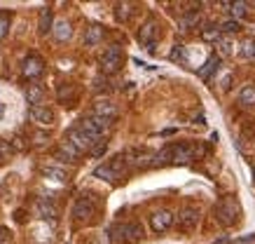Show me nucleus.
<instances>
[{"label": "nucleus", "instance_id": "9b49d317", "mask_svg": "<svg viewBox=\"0 0 255 244\" xmlns=\"http://www.w3.org/2000/svg\"><path fill=\"white\" fill-rule=\"evenodd\" d=\"M94 212H96V207H94L92 197H80L78 202H75V207H73L75 221H89L94 216Z\"/></svg>", "mask_w": 255, "mask_h": 244}, {"label": "nucleus", "instance_id": "f3484780", "mask_svg": "<svg viewBox=\"0 0 255 244\" xmlns=\"http://www.w3.org/2000/svg\"><path fill=\"white\" fill-rule=\"evenodd\" d=\"M103 35H106L103 26L92 24V26H89V28L85 31V45H87V47H96L101 40H103Z\"/></svg>", "mask_w": 255, "mask_h": 244}, {"label": "nucleus", "instance_id": "dca6fc26", "mask_svg": "<svg viewBox=\"0 0 255 244\" xmlns=\"http://www.w3.org/2000/svg\"><path fill=\"white\" fill-rule=\"evenodd\" d=\"M218 68H220V56H209L206 59V63L199 68V78L204 80V82H209L211 78H213V73H218Z\"/></svg>", "mask_w": 255, "mask_h": 244}, {"label": "nucleus", "instance_id": "7ed1b4c3", "mask_svg": "<svg viewBox=\"0 0 255 244\" xmlns=\"http://www.w3.org/2000/svg\"><path fill=\"white\" fill-rule=\"evenodd\" d=\"M113 240L122 244H138L143 240V228L140 223H122L113 228Z\"/></svg>", "mask_w": 255, "mask_h": 244}, {"label": "nucleus", "instance_id": "c9c22d12", "mask_svg": "<svg viewBox=\"0 0 255 244\" xmlns=\"http://www.w3.org/2000/svg\"><path fill=\"white\" fill-rule=\"evenodd\" d=\"M230 82H232V75H230V73H225L223 78H220V89L227 92V89H230Z\"/></svg>", "mask_w": 255, "mask_h": 244}, {"label": "nucleus", "instance_id": "4be33fe9", "mask_svg": "<svg viewBox=\"0 0 255 244\" xmlns=\"http://www.w3.org/2000/svg\"><path fill=\"white\" fill-rule=\"evenodd\" d=\"M239 103L244 106V108H251V106H255V85L241 87V92H239Z\"/></svg>", "mask_w": 255, "mask_h": 244}, {"label": "nucleus", "instance_id": "ea45409f", "mask_svg": "<svg viewBox=\"0 0 255 244\" xmlns=\"http://www.w3.org/2000/svg\"><path fill=\"white\" fill-rule=\"evenodd\" d=\"M16 221L21 223V221H26V212H16Z\"/></svg>", "mask_w": 255, "mask_h": 244}, {"label": "nucleus", "instance_id": "a211bd4d", "mask_svg": "<svg viewBox=\"0 0 255 244\" xmlns=\"http://www.w3.org/2000/svg\"><path fill=\"white\" fill-rule=\"evenodd\" d=\"M52 26H54V14H52V9L45 7L40 12V19H38V31L40 35H47V33H52Z\"/></svg>", "mask_w": 255, "mask_h": 244}, {"label": "nucleus", "instance_id": "2eb2a0df", "mask_svg": "<svg viewBox=\"0 0 255 244\" xmlns=\"http://www.w3.org/2000/svg\"><path fill=\"white\" fill-rule=\"evenodd\" d=\"M38 216L45 221H54L56 216H59V209H56V205L52 200L42 197V200H38Z\"/></svg>", "mask_w": 255, "mask_h": 244}, {"label": "nucleus", "instance_id": "ddd939ff", "mask_svg": "<svg viewBox=\"0 0 255 244\" xmlns=\"http://www.w3.org/2000/svg\"><path fill=\"white\" fill-rule=\"evenodd\" d=\"M94 115L113 120L117 115V106L110 101V99H96V101H94Z\"/></svg>", "mask_w": 255, "mask_h": 244}, {"label": "nucleus", "instance_id": "6ab92c4d", "mask_svg": "<svg viewBox=\"0 0 255 244\" xmlns=\"http://www.w3.org/2000/svg\"><path fill=\"white\" fill-rule=\"evenodd\" d=\"M78 158H80V153L68 141H63L59 146V150H56V160H63V162H78Z\"/></svg>", "mask_w": 255, "mask_h": 244}, {"label": "nucleus", "instance_id": "f8f14e48", "mask_svg": "<svg viewBox=\"0 0 255 244\" xmlns=\"http://www.w3.org/2000/svg\"><path fill=\"white\" fill-rule=\"evenodd\" d=\"M28 118L38 125H52L54 122V110L47 108V106H31L28 110Z\"/></svg>", "mask_w": 255, "mask_h": 244}, {"label": "nucleus", "instance_id": "aec40b11", "mask_svg": "<svg viewBox=\"0 0 255 244\" xmlns=\"http://www.w3.org/2000/svg\"><path fill=\"white\" fill-rule=\"evenodd\" d=\"M197 24H199V12L197 9H190V12H185V14L178 19L180 31H192V28H197Z\"/></svg>", "mask_w": 255, "mask_h": 244}, {"label": "nucleus", "instance_id": "bb28decb", "mask_svg": "<svg viewBox=\"0 0 255 244\" xmlns=\"http://www.w3.org/2000/svg\"><path fill=\"white\" fill-rule=\"evenodd\" d=\"M56 96H59V101H70V99L75 96V85H70V82H63V85H59V89H56Z\"/></svg>", "mask_w": 255, "mask_h": 244}, {"label": "nucleus", "instance_id": "39448f33", "mask_svg": "<svg viewBox=\"0 0 255 244\" xmlns=\"http://www.w3.org/2000/svg\"><path fill=\"white\" fill-rule=\"evenodd\" d=\"M176 226L180 233H192V230L199 226V209H197V207H183L180 214H178Z\"/></svg>", "mask_w": 255, "mask_h": 244}, {"label": "nucleus", "instance_id": "f704fd0d", "mask_svg": "<svg viewBox=\"0 0 255 244\" xmlns=\"http://www.w3.org/2000/svg\"><path fill=\"white\" fill-rule=\"evenodd\" d=\"M0 244H12V233L7 228H0Z\"/></svg>", "mask_w": 255, "mask_h": 244}, {"label": "nucleus", "instance_id": "c85d7f7f", "mask_svg": "<svg viewBox=\"0 0 255 244\" xmlns=\"http://www.w3.org/2000/svg\"><path fill=\"white\" fill-rule=\"evenodd\" d=\"M171 61H178V63H187V52L183 45H176V47L171 49V54H169Z\"/></svg>", "mask_w": 255, "mask_h": 244}, {"label": "nucleus", "instance_id": "58836bf2", "mask_svg": "<svg viewBox=\"0 0 255 244\" xmlns=\"http://www.w3.org/2000/svg\"><path fill=\"white\" fill-rule=\"evenodd\" d=\"M33 139H35V143H45L47 134H35V136H33Z\"/></svg>", "mask_w": 255, "mask_h": 244}, {"label": "nucleus", "instance_id": "412c9836", "mask_svg": "<svg viewBox=\"0 0 255 244\" xmlns=\"http://www.w3.org/2000/svg\"><path fill=\"white\" fill-rule=\"evenodd\" d=\"M40 174H42V176H47V179H52V181H59V183L68 181V172H66V169H61V167H42V169H40Z\"/></svg>", "mask_w": 255, "mask_h": 244}, {"label": "nucleus", "instance_id": "473e14b6", "mask_svg": "<svg viewBox=\"0 0 255 244\" xmlns=\"http://www.w3.org/2000/svg\"><path fill=\"white\" fill-rule=\"evenodd\" d=\"M14 150H12V146H9V141H5V139H0V160H7L9 155H12Z\"/></svg>", "mask_w": 255, "mask_h": 244}, {"label": "nucleus", "instance_id": "20e7f679", "mask_svg": "<svg viewBox=\"0 0 255 244\" xmlns=\"http://www.w3.org/2000/svg\"><path fill=\"white\" fill-rule=\"evenodd\" d=\"M122 61H124L122 49L117 47V45H113V47H108L106 52H103V56H101V71L106 73V75L117 73L120 68H122Z\"/></svg>", "mask_w": 255, "mask_h": 244}, {"label": "nucleus", "instance_id": "5701e85b", "mask_svg": "<svg viewBox=\"0 0 255 244\" xmlns=\"http://www.w3.org/2000/svg\"><path fill=\"white\" fill-rule=\"evenodd\" d=\"M42 96H45V89H42V87L40 85H28V89H26V101L31 103V106H40Z\"/></svg>", "mask_w": 255, "mask_h": 244}, {"label": "nucleus", "instance_id": "c756f323", "mask_svg": "<svg viewBox=\"0 0 255 244\" xmlns=\"http://www.w3.org/2000/svg\"><path fill=\"white\" fill-rule=\"evenodd\" d=\"M241 54L246 56V59H251V61H255V38L244 40V45H241Z\"/></svg>", "mask_w": 255, "mask_h": 244}, {"label": "nucleus", "instance_id": "a878e982", "mask_svg": "<svg viewBox=\"0 0 255 244\" xmlns=\"http://www.w3.org/2000/svg\"><path fill=\"white\" fill-rule=\"evenodd\" d=\"M201 38L206 40V42H218V40H220V28H218L216 24H204Z\"/></svg>", "mask_w": 255, "mask_h": 244}, {"label": "nucleus", "instance_id": "1a4fd4ad", "mask_svg": "<svg viewBox=\"0 0 255 244\" xmlns=\"http://www.w3.org/2000/svg\"><path fill=\"white\" fill-rule=\"evenodd\" d=\"M169 153L173 165H190L194 160V146H187V143H173L169 146Z\"/></svg>", "mask_w": 255, "mask_h": 244}, {"label": "nucleus", "instance_id": "2f4dec72", "mask_svg": "<svg viewBox=\"0 0 255 244\" xmlns=\"http://www.w3.org/2000/svg\"><path fill=\"white\" fill-rule=\"evenodd\" d=\"M7 33H9V14L0 12V40L7 38Z\"/></svg>", "mask_w": 255, "mask_h": 244}, {"label": "nucleus", "instance_id": "423d86ee", "mask_svg": "<svg viewBox=\"0 0 255 244\" xmlns=\"http://www.w3.org/2000/svg\"><path fill=\"white\" fill-rule=\"evenodd\" d=\"M157 35H159V24H157L155 19H147L145 24L138 28V42L140 45H145L147 52H155Z\"/></svg>", "mask_w": 255, "mask_h": 244}, {"label": "nucleus", "instance_id": "6e6552de", "mask_svg": "<svg viewBox=\"0 0 255 244\" xmlns=\"http://www.w3.org/2000/svg\"><path fill=\"white\" fill-rule=\"evenodd\" d=\"M42 71H45V61H42L38 54H28L26 59H23V63H21V75L26 80L40 78V75H42Z\"/></svg>", "mask_w": 255, "mask_h": 244}, {"label": "nucleus", "instance_id": "0eeeda50", "mask_svg": "<svg viewBox=\"0 0 255 244\" xmlns=\"http://www.w3.org/2000/svg\"><path fill=\"white\" fill-rule=\"evenodd\" d=\"M66 141L73 146V148L78 150V153H89V150L94 148V139L92 136H87L80 127H73V129H68V136H66Z\"/></svg>", "mask_w": 255, "mask_h": 244}, {"label": "nucleus", "instance_id": "72a5a7b5", "mask_svg": "<svg viewBox=\"0 0 255 244\" xmlns=\"http://www.w3.org/2000/svg\"><path fill=\"white\" fill-rule=\"evenodd\" d=\"M239 28H241L239 21H234V19H227V21L223 24V28H220V31H225V33H237Z\"/></svg>", "mask_w": 255, "mask_h": 244}, {"label": "nucleus", "instance_id": "a19ab883", "mask_svg": "<svg viewBox=\"0 0 255 244\" xmlns=\"http://www.w3.org/2000/svg\"><path fill=\"white\" fill-rule=\"evenodd\" d=\"M0 165H2V160H0Z\"/></svg>", "mask_w": 255, "mask_h": 244}, {"label": "nucleus", "instance_id": "9d476101", "mask_svg": "<svg viewBox=\"0 0 255 244\" xmlns=\"http://www.w3.org/2000/svg\"><path fill=\"white\" fill-rule=\"evenodd\" d=\"M173 221H176V216L169 209H159V212H155L150 216V228L155 230V233H166L173 226Z\"/></svg>", "mask_w": 255, "mask_h": 244}, {"label": "nucleus", "instance_id": "7c9ffc66", "mask_svg": "<svg viewBox=\"0 0 255 244\" xmlns=\"http://www.w3.org/2000/svg\"><path fill=\"white\" fill-rule=\"evenodd\" d=\"M230 12H232L234 21H239L241 16H246L248 5H246V2H232V5H230Z\"/></svg>", "mask_w": 255, "mask_h": 244}, {"label": "nucleus", "instance_id": "4468645a", "mask_svg": "<svg viewBox=\"0 0 255 244\" xmlns=\"http://www.w3.org/2000/svg\"><path fill=\"white\" fill-rule=\"evenodd\" d=\"M52 33H54L56 42H68V40L73 38V26H70V21H66V19H56L54 26H52Z\"/></svg>", "mask_w": 255, "mask_h": 244}, {"label": "nucleus", "instance_id": "cd10ccee", "mask_svg": "<svg viewBox=\"0 0 255 244\" xmlns=\"http://www.w3.org/2000/svg\"><path fill=\"white\" fill-rule=\"evenodd\" d=\"M94 176H96V179H103V181H115V179H117L115 172H113L108 165L96 167V169H94Z\"/></svg>", "mask_w": 255, "mask_h": 244}, {"label": "nucleus", "instance_id": "393cba45", "mask_svg": "<svg viewBox=\"0 0 255 244\" xmlns=\"http://www.w3.org/2000/svg\"><path fill=\"white\" fill-rule=\"evenodd\" d=\"M218 52H220V56H232L237 52V42L232 38H220L218 40Z\"/></svg>", "mask_w": 255, "mask_h": 244}, {"label": "nucleus", "instance_id": "f03ea898", "mask_svg": "<svg viewBox=\"0 0 255 244\" xmlns=\"http://www.w3.org/2000/svg\"><path fill=\"white\" fill-rule=\"evenodd\" d=\"M78 127L85 132L87 136H92L94 141H101V139L110 132V120L99 118V115H87V118L80 120Z\"/></svg>", "mask_w": 255, "mask_h": 244}, {"label": "nucleus", "instance_id": "b1692460", "mask_svg": "<svg viewBox=\"0 0 255 244\" xmlns=\"http://www.w3.org/2000/svg\"><path fill=\"white\" fill-rule=\"evenodd\" d=\"M133 14V5L131 2H117L115 5V19L117 21H129V16Z\"/></svg>", "mask_w": 255, "mask_h": 244}, {"label": "nucleus", "instance_id": "4c0bfd02", "mask_svg": "<svg viewBox=\"0 0 255 244\" xmlns=\"http://www.w3.org/2000/svg\"><path fill=\"white\" fill-rule=\"evenodd\" d=\"M232 244H255V235H246V237H239V240H234Z\"/></svg>", "mask_w": 255, "mask_h": 244}, {"label": "nucleus", "instance_id": "f257e3e1", "mask_svg": "<svg viewBox=\"0 0 255 244\" xmlns=\"http://www.w3.org/2000/svg\"><path fill=\"white\" fill-rule=\"evenodd\" d=\"M241 216V207L237 202V197H223L216 205V219L223 223V226H234L239 223Z\"/></svg>", "mask_w": 255, "mask_h": 244}, {"label": "nucleus", "instance_id": "e433bc0d", "mask_svg": "<svg viewBox=\"0 0 255 244\" xmlns=\"http://www.w3.org/2000/svg\"><path fill=\"white\" fill-rule=\"evenodd\" d=\"M9 146H12V150H23V148H26L23 139H19V136H16V139H12V141H9Z\"/></svg>", "mask_w": 255, "mask_h": 244}]
</instances>
